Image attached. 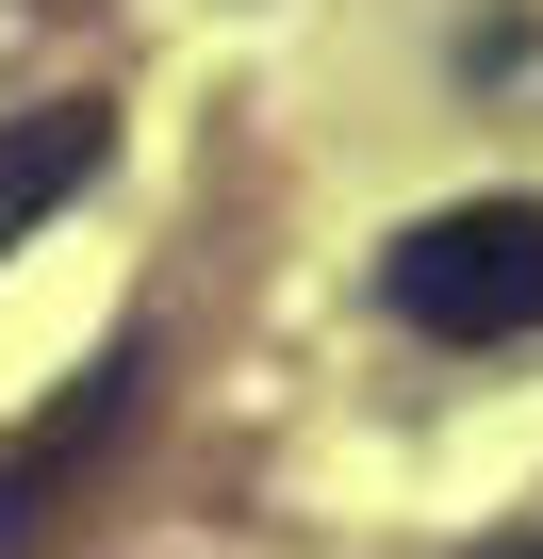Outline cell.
Instances as JSON below:
<instances>
[{
  "label": "cell",
  "instance_id": "cell-1",
  "mask_svg": "<svg viewBox=\"0 0 543 559\" xmlns=\"http://www.w3.org/2000/svg\"><path fill=\"white\" fill-rule=\"evenodd\" d=\"M396 313L428 346H510L543 330V198H461L396 230Z\"/></svg>",
  "mask_w": 543,
  "mask_h": 559
},
{
  "label": "cell",
  "instance_id": "cell-3",
  "mask_svg": "<svg viewBox=\"0 0 543 559\" xmlns=\"http://www.w3.org/2000/svg\"><path fill=\"white\" fill-rule=\"evenodd\" d=\"M99 165H116V116H99V99H34V116H0V247H17L34 214H67Z\"/></svg>",
  "mask_w": 543,
  "mask_h": 559
},
{
  "label": "cell",
  "instance_id": "cell-2",
  "mask_svg": "<svg viewBox=\"0 0 543 559\" xmlns=\"http://www.w3.org/2000/svg\"><path fill=\"white\" fill-rule=\"evenodd\" d=\"M132 412H149V346H99V362H83L17 444H0V559H34V543L67 526V493L132 444Z\"/></svg>",
  "mask_w": 543,
  "mask_h": 559
}]
</instances>
